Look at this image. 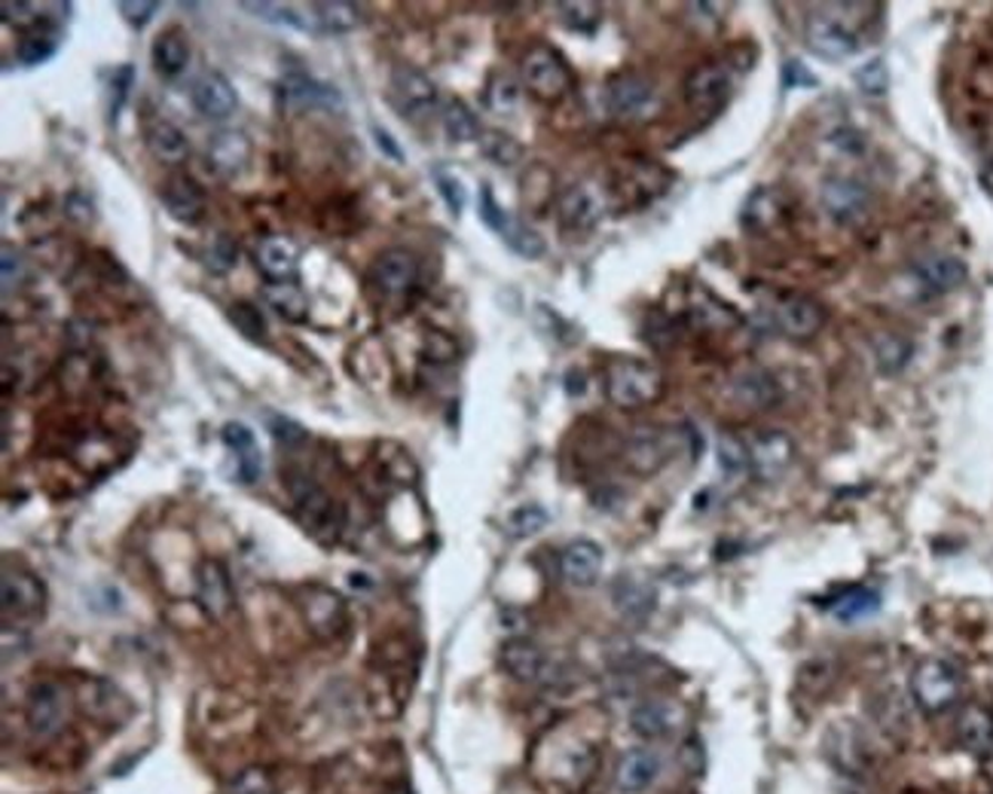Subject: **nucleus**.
I'll list each match as a JSON object with an SVG mask.
<instances>
[{
	"instance_id": "obj_1",
	"label": "nucleus",
	"mask_w": 993,
	"mask_h": 794,
	"mask_svg": "<svg viewBox=\"0 0 993 794\" xmlns=\"http://www.w3.org/2000/svg\"><path fill=\"white\" fill-rule=\"evenodd\" d=\"M605 394L621 410L649 406L661 401L663 373L639 358H612L605 366Z\"/></svg>"
},
{
	"instance_id": "obj_2",
	"label": "nucleus",
	"mask_w": 993,
	"mask_h": 794,
	"mask_svg": "<svg viewBox=\"0 0 993 794\" xmlns=\"http://www.w3.org/2000/svg\"><path fill=\"white\" fill-rule=\"evenodd\" d=\"M288 492L294 501V513L307 532L321 544H333L343 532V507L307 474L288 476Z\"/></svg>"
},
{
	"instance_id": "obj_3",
	"label": "nucleus",
	"mask_w": 993,
	"mask_h": 794,
	"mask_svg": "<svg viewBox=\"0 0 993 794\" xmlns=\"http://www.w3.org/2000/svg\"><path fill=\"white\" fill-rule=\"evenodd\" d=\"M520 73H523V86L539 101H544V104L563 101L572 92V86H575L572 68L548 43H535V47L526 49V56L520 61Z\"/></svg>"
},
{
	"instance_id": "obj_4",
	"label": "nucleus",
	"mask_w": 993,
	"mask_h": 794,
	"mask_svg": "<svg viewBox=\"0 0 993 794\" xmlns=\"http://www.w3.org/2000/svg\"><path fill=\"white\" fill-rule=\"evenodd\" d=\"M911 696H914L920 712L942 715L944 708L954 706L956 696H960V672L947 660H923L911 675Z\"/></svg>"
},
{
	"instance_id": "obj_5",
	"label": "nucleus",
	"mask_w": 993,
	"mask_h": 794,
	"mask_svg": "<svg viewBox=\"0 0 993 794\" xmlns=\"http://www.w3.org/2000/svg\"><path fill=\"white\" fill-rule=\"evenodd\" d=\"M502 666L504 672L523 684H541V687H551L563 679L560 666L548 657V651L529 639H511L508 645L502 647Z\"/></svg>"
},
{
	"instance_id": "obj_6",
	"label": "nucleus",
	"mask_w": 993,
	"mask_h": 794,
	"mask_svg": "<svg viewBox=\"0 0 993 794\" xmlns=\"http://www.w3.org/2000/svg\"><path fill=\"white\" fill-rule=\"evenodd\" d=\"M820 202L822 211H825L834 223L853 227V223L865 220V214H869L871 193L869 187L862 181H856V178H841V174H834V178H825V181H822Z\"/></svg>"
},
{
	"instance_id": "obj_7",
	"label": "nucleus",
	"mask_w": 993,
	"mask_h": 794,
	"mask_svg": "<svg viewBox=\"0 0 993 794\" xmlns=\"http://www.w3.org/2000/svg\"><path fill=\"white\" fill-rule=\"evenodd\" d=\"M792 462H795V440L785 431H761L749 443V471L759 476L761 483L783 480Z\"/></svg>"
},
{
	"instance_id": "obj_8",
	"label": "nucleus",
	"mask_w": 993,
	"mask_h": 794,
	"mask_svg": "<svg viewBox=\"0 0 993 794\" xmlns=\"http://www.w3.org/2000/svg\"><path fill=\"white\" fill-rule=\"evenodd\" d=\"M392 101L407 120H422L438 104V86L429 73L413 64H398L392 71Z\"/></svg>"
},
{
	"instance_id": "obj_9",
	"label": "nucleus",
	"mask_w": 993,
	"mask_h": 794,
	"mask_svg": "<svg viewBox=\"0 0 993 794\" xmlns=\"http://www.w3.org/2000/svg\"><path fill=\"white\" fill-rule=\"evenodd\" d=\"M297 602H300V611H303V621L309 623V630L319 635V639H333V635L343 633L345 602L340 593H333L331 586H303Z\"/></svg>"
},
{
	"instance_id": "obj_10",
	"label": "nucleus",
	"mask_w": 993,
	"mask_h": 794,
	"mask_svg": "<svg viewBox=\"0 0 993 794\" xmlns=\"http://www.w3.org/2000/svg\"><path fill=\"white\" fill-rule=\"evenodd\" d=\"M602 214H605V199L588 181L565 187L560 199H556V218L563 223V230L569 232L593 230L602 220Z\"/></svg>"
},
{
	"instance_id": "obj_11",
	"label": "nucleus",
	"mask_w": 993,
	"mask_h": 794,
	"mask_svg": "<svg viewBox=\"0 0 993 794\" xmlns=\"http://www.w3.org/2000/svg\"><path fill=\"white\" fill-rule=\"evenodd\" d=\"M673 459V438L661 428H636L624 443V462L630 471L649 476L658 474Z\"/></svg>"
},
{
	"instance_id": "obj_12",
	"label": "nucleus",
	"mask_w": 993,
	"mask_h": 794,
	"mask_svg": "<svg viewBox=\"0 0 993 794\" xmlns=\"http://www.w3.org/2000/svg\"><path fill=\"white\" fill-rule=\"evenodd\" d=\"M605 104L621 120H639L654 108V89L639 73H618L605 86Z\"/></svg>"
},
{
	"instance_id": "obj_13",
	"label": "nucleus",
	"mask_w": 993,
	"mask_h": 794,
	"mask_svg": "<svg viewBox=\"0 0 993 794\" xmlns=\"http://www.w3.org/2000/svg\"><path fill=\"white\" fill-rule=\"evenodd\" d=\"M728 98H731V71L724 64H700L688 73L685 101L694 110L712 113L724 108Z\"/></svg>"
},
{
	"instance_id": "obj_14",
	"label": "nucleus",
	"mask_w": 993,
	"mask_h": 794,
	"mask_svg": "<svg viewBox=\"0 0 993 794\" xmlns=\"http://www.w3.org/2000/svg\"><path fill=\"white\" fill-rule=\"evenodd\" d=\"M776 321L789 340H813L816 333L825 324V312L822 305L813 300V297H804V293H785L776 303Z\"/></svg>"
},
{
	"instance_id": "obj_15",
	"label": "nucleus",
	"mask_w": 993,
	"mask_h": 794,
	"mask_svg": "<svg viewBox=\"0 0 993 794\" xmlns=\"http://www.w3.org/2000/svg\"><path fill=\"white\" fill-rule=\"evenodd\" d=\"M190 101L205 120H227L239 108V96H235L233 83L218 71L199 73L193 86H190Z\"/></svg>"
},
{
	"instance_id": "obj_16",
	"label": "nucleus",
	"mask_w": 993,
	"mask_h": 794,
	"mask_svg": "<svg viewBox=\"0 0 993 794\" xmlns=\"http://www.w3.org/2000/svg\"><path fill=\"white\" fill-rule=\"evenodd\" d=\"M682 718H685V712H682V706H675L673 700L651 696V700H642V703L633 706V712H630V727L642 740H666V736H673L682 727Z\"/></svg>"
},
{
	"instance_id": "obj_17",
	"label": "nucleus",
	"mask_w": 993,
	"mask_h": 794,
	"mask_svg": "<svg viewBox=\"0 0 993 794\" xmlns=\"http://www.w3.org/2000/svg\"><path fill=\"white\" fill-rule=\"evenodd\" d=\"M26 718H28V727L34 736L40 740H47L52 733L62 731L64 724V694L59 684L52 682H40L31 687V696H28V708H26Z\"/></svg>"
},
{
	"instance_id": "obj_18",
	"label": "nucleus",
	"mask_w": 993,
	"mask_h": 794,
	"mask_svg": "<svg viewBox=\"0 0 993 794\" xmlns=\"http://www.w3.org/2000/svg\"><path fill=\"white\" fill-rule=\"evenodd\" d=\"M205 157H209V169L218 178L233 181L251 162V138L245 132H235V129H223L209 141Z\"/></svg>"
},
{
	"instance_id": "obj_19",
	"label": "nucleus",
	"mask_w": 993,
	"mask_h": 794,
	"mask_svg": "<svg viewBox=\"0 0 993 794\" xmlns=\"http://www.w3.org/2000/svg\"><path fill=\"white\" fill-rule=\"evenodd\" d=\"M370 279H373V284H377L382 293L401 297V293L417 288L419 260L410 254V251H401V248L385 251V254H380V260L373 263V269H370Z\"/></svg>"
},
{
	"instance_id": "obj_20",
	"label": "nucleus",
	"mask_w": 993,
	"mask_h": 794,
	"mask_svg": "<svg viewBox=\"0 0 993 794\" xmlns=\"http://www.w3.org/2000/svg\"><path fill=\"white\" fill-rule=\"evenodd\" d=\"M808 47L822 59H846L859 49L856 34L832 16H810L808 31H804Z\"/></svg>"
},
{
	"instance_id": "obj_21",
	"label": "nucleus",
	"mask_w": 993,
	"mask_h": 794,
	"mask_svg": "<svg viewBox=\"0 0 993 794\" xmlns=\"http://www.w3.org/2000/svg\"><path fill=\"white\" fill-rule=\"evenodd\" d=\"M914 279L926 293L942 297V293L956 291L963 279H966V267L963 260L954 254H926L914 263Z\"/></svg>"
},
{
	"instance_id": "obj_22",
	"label": "nucleus",
	"mask_w": 993,
	"mask_h": 794,
	"mask_svg": "<svg viewBox=\"0 0 993 794\" xmlns=\"http://www.w3.org/2000/svg\"><path fill=\"white\" fill-rule=\"evenodd\" d=\"M162 205L169 211V218L193 227L205 214V193H202V187L193 178L174 174L162 187Z\"/></svg>"
},
{
	"instance_id": "obj_23",
	"label": "nucleus",
	"mask_w": 993,
	"mask_h": 794,
	"mask_svg": "<svg viewBox=\"0 0 993 794\" xmlns=\"http://www.w3.org/2000/svg\"><path fill=\"white\" fill-rule=\"evenodd\" d=\"M0 596H3V614L7 617H28L43 609V584L28 572H3L0 581Z\"/></svg>"
},
{
	"instance_id": "obj_24",
	"label": "nucleus",
	"mask_w": 993,
	"mask_h": 794,
	"mask_svg": "<svg viewBox=\"0 0 993 794\" xmlns=\"http://www.w3.org/2000/svg\"><path fill=\"white\" fill-rule=\"evenodd\" d=\"M661 776V757L651 748H630L614 770V785L621 794H642Z\"/></svg>"
},
{
	"instance_id": "obj_25",
	"label": "nucleus",
	"mask_w": 993,
	"mask_h": 794,
	"mask_svg": "<svg viewBox=\"0 0 993 794\" xmlns=\"http://www.w3.org/2000/svg\"><path fill=\"white\" fill-rule=\"evenodd\" d=\"M956 743L966 748L969 755L987 757L993 755V712L991 708L969 703L956 715Z\"/></svg>"
},
{
	"instance_id": "obj_26",
	"label": "nucleus",
	"mask_w": 993,
	"mask_h": 794,
	"mask_svg": "<svg viewBox=\"0 0 993 794\" xmlns=\"http://www.w3.org/2000/svg\"><path fill=\"white\" fill-rule=\"evenodd\" d=\"M197 599L199 605L205 609L209 617H227L230 609H233V586H230V574L223 569L221 562H202L199 569V584H197Z\"/></svg>"
},
{
	"instance_id": "obj_27",
	"label": "nucleus",
	"mask_w": 993,
	"mask_h": 794,
	"mask_svg": "<svg viewBox=\"0 0 993 794\" xmlns=\"http://www.w3.org/2000/svg\"><path fill=\"white\" fill-rule=\"evenodd\" d=\"M560 569H563V577L572 586H593L600 581L602 572V550L596 541H572L569 547L563 550V560H560Z\"/></svg>"
},
{
	"instance_id": "obj_28",
	"label": "nucleus",
	"mask_w": 993,
	"mask_h": 794,
	"mask_svg": "<svg viewBox=\"0 0 993 794\" xmlns=\"http://www.w3.org/2000/svg\"><path fill=\"white\" fill-rule=\"evenodd\" d=\"M258 267L272 281H291L300 267V251L288 235H267L258 244Z\"/></svg>"
},
{
	"instance_id": "obj_29",
	"label": "nucleus",
	"mask_w": 993,
	"mask_h": 794,
	"mask_svg": "<svg viewBox=\"0 0 993 794\" xmlns=\"http://www.w3.org/2000/svg\"><path fill=\"white\" fill-rule=\"evenodd\" d=\"M734 398L749 410L764 413V410H773L776 403L783 401V389L768 370H749L743 376H736Z\"/></svg>"
},
{
	"instance_id": "obj_30",
	"label": "nucleus",
	"mask_w": 993,
	"mask_h": 794,
	"mask_svg": "<svg viewBox=\"0 0 993 794\" xmlns=\"http://www.w3.org/2000/svg\"><path fill=\"white\" fill-rule=\"evenodd\" d=\"M282 92L294 108H340V92L328 83H319L315 77L294 71L284 77Z\"/></svg>"
},
{
	"instance_id": "obj_31",
	"label": "nucleus",
	"mask_w": 993,
	"mask_h": 794,
	"mask_svg": "<svg viewBox=\"0 0 993 794\" xmlns=\"http://www.w3.org/2000/svg\"><path fill=\"white\" fill-rule=\"evenodd\" d=\"M263 297L291 324H303L309 318V297L297 281H270L263 288Z\"/></svg>"
},
{
	"instance_id": "obj_32",
	"label": "nucleus",
	"mask_w": 993,
	"mask_h": 794,
	"mask_svg": "<svg viewBox=\"0 0 993 794\" xmlns=\"http://www.w3.org/2000/svg\"><path fill=\"white\" fill-rule=\"evenodd\" d=\"M312 16H309V28L312 31H321V34H345L352 31L361 22V12H358L355 3H343V0H333V3H312L309 7Z\"/></svg>"
},
{
	"instance_id": "obj_33",
	"label": "nucleus",
	"mask_w": 993,
	"mask_h": 794,
	"mask_svg": "<svg viewBox=\"0 0 993 794\" xmlns=\"http://www.w3.org/2000/svg\"><path fill=\"white\" fill-rule=\"evenodd\" d=\"M148 147L153 157L165 162V165H178L184 162L187 153H190V144H187V134L169 120H157L148 129Z\"/></svg>"
},
{
	"instance_id": "obj_34",
	"label": "nucleus",
	"mask_w": 993,
	"mask_h": 794,
	"mask_svg": "<svg viewBox=\"0 0 993 794\" xmlns=\"http://www.w3.org/2000/svg\"><path fill=\"white\" fill-rule=\"evenodd\" d=\"M150 56H153L157 73H162V77H178L187 68V61H190V43H187V37L178 28H172V31H165V34L153 40Z\"/></svg>"
},
{
	"instance_id": "obj_35",
	"label": "nucleus",
	"mask_w": 993,
	"mask_h": 794,
	"mask_svg": "<svg viewBox=\"0 0 993 794\" xmlns=\"http://www.w3.org/2000/svg\"><path fill=\"white\" fill-rule=\"evenodd\" d=\"M614 605L624 611L626 617H645L654 609V590L645 581H639L633 574H621L614 581Z\"/></svg>"
},
{
	"instance_id": "obj_36",
	"label": "nucleus",
	"mask_w": 993,
	"mask_h": 794,
	"mask_svg": "<svg viewBox=\"0 0 993 794\" xmlns=\"http://www.w3.org/2000/svg\"><path fill=\"white\" fill-rule=\"evenodd\" d=\"M911 342L899 333H883L874 340V361H877V370L893 376L899 370H905V364L911 361Z\"/></svg>"
},
{
	"instance_id": "obj_37",
	"label": "nucleus",
	"mask_w": 993,
	"mask_h": 794,
	"mask_svg": "<svg viewBox=\"0 0 993 794\" xmlns=\"http://www.w3.org/2000/svg\"><path fill=\"white\" fill-rule=\"evenodd\" d=\"M877 605H881V596H877L874 590H869V586H856V590H846L844 596L834 599L832 605H829V611H832L837 621L850 623L859 621V617H869L871 611H877Z\"/></svg>"
},
{
	"instance_id": "obj_38",
	"label": "nucleus",
	"mask_w": 993,
	"mask_h": 794,
	"mask_svg": "<svg viewBox=\"0 0 993 794\" xmlns=\"http://www.w3.org/2000/svg\"><path fill=\"white\" fill-rule=\"evenodd\" d=\"M443 129L455 144H468V141H480V122L474 110H468L465 101L453 98L447 110H443Z\"/></svg>"
},
{
	"instance_id": "obj_39",
	"label": "nucleus",
	"mask_w": 993,
	"mask_h": 794,
	"mask_svg": "<svg viewBox=\"0 0 993 794\" xmlns=\"http://www.w3.org/2000/svg\"><path fill=\"white\" fill-rule=\"evenodd\" d=\"M783 214V195L773 190H759L749 199L746 211H743V223L749 230H768Z\"/></svg>"
},
{
	"instance_id": "obj_40",
	"label": "nucleus",
	"mask_w": 993,
	"mask_h": 794,
	"mask_svg": "<svg viewBox=\"0 0 993 794\" xmlns=\"http://www.w3.org/2000/svg\"><path fill=\"white\" fill-rule=\"evenodd\" d=\"M480 150H483V153H487V159H492L495 165H516V162H520V157H523V147H520V141H514L511 134L499 132V129L480 134Z\"/></svg>"
},
{
	"instance_id": "obj_41",
	"label": "nucleus",
	"mask_w": 993,
	"mask_h": 794,
	"mask_svg": "<svg viewBox=\"0 0 993 794\" xmlns=\"http://www.w3.org/2000/svg\"><path fill=\"white\" fill-rule=\"evenodd\" d=\"M502 235H504V242L511 244V251H516L520 257H529V260L541 257L544 254V248H548L539 232L532 230V227H526L523 220H516V218L508 220V227H504Z\"/></svg>"
},
{
	"instance_id": "obj_42",
	"label": "nucleus",
	"mask_w": 993,
	"mask_h": 794,
	"mask_svg": "<svg viewBox=\"0 0 993 794\" xmlns=\"http://www.w3.org/2000/svg\"><path fill=\"white\" fill-rule=\"evenodd\" d=\"M230 321L235 324V330L251 342H267V318L260 312L258 305L248 303V300H239V303L230 305Z\"/></svg>"
},
{
	"instance_id": "obj_43",
	"label": "nucleus",
	"mask_w": 993,
	"mask_h": 794,
	"mask_svg": "<svg viewBox=\"0 0 993 794\" xmlns=\"http://www.w3.org/2000/svg\"><path fill=\"white\" fill-rule=\"evenodd\" d=\"M560 22L578 34H593L602 24L600 3H560Z\"/></svg>"
},
{
	"instance_id": "obj_44",
	"label": "nucleus",
	"mask_w": 993,
	"mask_h": 794,
	"mask_svg": "<svg viewBox=\"0 0 993 794\" xmlns=\"http://www.w3.org/2000/svg\"><path fill=\"white\" fill-rule=\"evenodd\" d=\"M235 263H239V244H235L230 232H218L209 242V248H205V267L214 275H227Z\"/></svg>"
},
{
	"instance_id": "obj_45",
	"label": "nucleus",
	"mask_w": 993,
	"mask_h": 794,
	"mask_svg": "<svg viewBox=\"0 0 993 794\" xmlns=\"http://www.w3.org/2000/svg\"><path fill=\"white\" fill-rule=\"evenodd\" d=\"M719 468L728 476H740L749 468V446L736 434L719 438Z\"/></svg>"
},
{
	"instance_id": "obj_46",
	"label": "nucleus",
	"mask_w": 993,
	"mask_h": 794,
	"mask_svg": "<svg viewBox=\"0 0 993 794\" xmlns=\"http://www.w3.org/2000/svg\"><path fill=\"white\" fill-rule=\"evenodd\" d=\"M56 49H59V43H56L52 31H31L19 47V59L26 64H43V61H50L56 56Z\"/></svg>"
},
{
	"instance_id": "obj_47",
	"label": "nucleus",
	"mask_w": 993,
	"mask_h": 794,
	"mask_svg": "<svg viewBox=\"0 0 993 794\" xmlns=\"http://www.w3.org/2000/svg\"><path fill=\"white\" fill-rule=\"evenodd\" d=\"M83 703L92 715H99V718H111L113 715V706L117 703H123V694L111 687L108 682H92L87 684V696H83Z\"/></svg>"
},
{
	"instance_id": "obj_48",
	"label": "nucleus",
	"mask_w": 993,
	"mask_h": 794,
	"mask_svg": "<svg viewBox=\"0 0 993 794\" xmlns=\"http://www.w3.org/2000/svg\"><path fill=\"white\" fill-rule=\"evenodd\" d=\"M548 525V511L539 507V504H526V507H520L508 516V532L514 537H529L541 532Z\"/></svg>"
},
{
	"instance_id": "obj_49",
	"label": "nucleus",
	"mask_w": 993,
	"mask_h": 794,
	"mask_svg": "<svg viewBox=\"0 0 993 794\" xmlns=\"http://www.w3.org/2000/svg\"><path fill=\"white\" fill-rule=\"evenodd\" d=\"M487 104H490L495 113H511L516 108V98H520V89L511 77H502V73H495L487 86Z\"/></svg>"
},
{
	"instance_id": "obj_50",
	"label": "nucleus",
	"mask_w": 993,
	"mask_h": 794,
	"mask_svg": "<svg viewBox=\"0 0 993 794\" xmlns=\"http://www.w3.org/2000/svg\"><path fill=\"white\" fill-rule=\"evenodd\" d=\"M267 425H270V434L275 438V443H279V446H284V450L303 446V443L309 440L307 428L300 425V422H294V419H288V415H270V422H267Z\"/></svg>"
},
{
	"instance_id": "obj_51",
	"label": "nucleus",
	"mask_w": 993,
	"mask_h": 794,
	"mask_svg": "<svg viewBox=\"0 0 993 794\" xmlns=\"http://www.w3.org/2000/svg\"><path fill=\"white\" fill-rule=\"evenodd\" d=\"M245 10H251L254 16L260 19H267V22H275V24H291V28H309V22L294 10V7H282V3H242Z\"/></svg>"
},
{
	"instance_id": "obj_52",
	"label": "nucleus",
	"mask_w": 993,
	"mask_h": 794,
	"mask_svg": "<svg viewBox=\"0 0 993 794\" xmlns=\"http://www.w3.org/2000/svg\"><path fill=\"white\" fill-rule=\"evenodd\" d=\"M230 794H275V782L267 770L248 767L245 773H239Z\"/></svg>"
},
{
	"instance_id": "obj_53",
	"label": "nucleus",
	"mask_w": 993,
	"mask_h": 794,
	"mask_svg": "<svg viewBox=\"0 0 993 794\" xmlns=\"http://www.w3.org/2000/svg\"><path fill=\"white\" fill-rule=\"evenodd\" d=\"M434 183H438V190H441L447 208H450L455 218H459V214H462V208H465V187H462V181H459L455 174H450V171L438 169L434 171Z\"/></svg>"
},
{
	"instance_id": "obj_54",
	"label": "nucleus",
	"mask_w": 993,
	"mask_h": 794,
	"mask_svg": "<svg viewBox=\"0 0 993 794\" xmlns=\"http://www.w3.org/2000/svg\"><path fill=\"white\" fill-rule=\"evenodd\" d=\"M480 220L495 232H504L508 220H511L504 214V208L495 202V193H492V187H487V183L480 187Z\"/></svg>"
},
{
	"instance_id": "obj_55",
	"label": "nucleus",
	"mask_w": 993,
	"mask_h": 794,
	"mask_svg": "<svg viewBox=\"0 0 993 794\" xmlns=\"http://www.w3.org/2000/svg\"><path fill=\"white\" fill-rule=\"evenodd\" d=\"M38 7L34 3H26V0H3L0 3V16H3V22L13 24V28H34L38 24Z\"/></svg>"
},
{
	"instance_id": "obj_56",
	"label": "nucleus",
	"mask_w": 993,
	"mask_h": 794,
	"mask_svg": "<svg viewBox=\"0 0 993 794\" xmlns=\"http://www.w3.org/2000/svg\"><path fill=\"white\" fill-rule=\"evenodd\" d=\"M856 83L862 92H869V96H883L886 92V68H883V61H869V64H862L856 71Z\"/></svg>"
},
{
	"instance_id": "obj_57",
	"label": "nucleus",
	"mask_w": 993,
	"mask_h": 794,
	"mask_svg": "<svg viewBox=\"0 0 993 794\" xmlns=\"http://www.w3.org/2000/svg\"><path fill=\"white\" fill-rule=\"evenodd\" d=\"M223 443L235 452V455H248V452L258 450V443H254V434H251V428H245L242 422H227L221 431Z\"/></svg>"
},
{
	"instance_id": "obj_58",
	"label": "nucleus",
	"mask_w": 993,
	"mask_h": 794,
	"mask_svg": "<svg viewBox=\"0 0 993 794\" xmlns=\"http://www.w3.org/2000/svg\"><path fill=\"white\" fill-rule=\"evenodd\" d=\"M157 10H160V3H157V0H123V3H120L123 19L129 24H136V28H144V24L153 19V12Z\"/></svg>"
},
{
	"instance_id": "obj_59",
	"label": "nucleus",
	"mask_w": 993,
	"mask_h": 794,
	"mask_svg": "<svg viewBox=\"0 0 993 794\" xmlns=\"http://www.w3.org/2000/svg\"><path fill=\"white\" fill-rule=\"evenodd\" d=\"M26 275V260L16 251L13 244H3V288L10 291L13 281H19Z\"/></svg>"
},
{
	"instance_id": "obj_60",
	"label": "nucleus",
	"mask_w": 993,
	"mask_h": 794,
	"mask_svg": "<svg viewBox=\"0 0 993 794\" xmlns=\"http://www.w3.org/2000/svg\"><path fill=\"white\" fill-rule=\"evenodd\" d=\"M129 83H132V68L126 64V68H120V71L113 73V80H111V86H113V89H117V104H113V108H111L113 110V120H117V110H120L126 92H129Z\"/></svg>"
},
{
	"instance_id": "obj_61",
	"label": "nucleus",
	"mask_w": 993,
	"mask_h": 794,
	"mask_svg": "<svg viewBox=\"0 0 993 794\" xmlns=\"http://www.w3.org/2000/svg\"><path fill=\"white\" fill-rule=\"evenodd\" d=\"M785 80H789V86H798V83L813 86L816 83V80H813V77H810V73L801 68V64H795V61H789V64H785Z\"/></svg>"
},
{
	"instance_id": "obj_62",
	"label": "nucleus",
	"mask_w": 993,
	"mask_h": 794,
	"mask_svg": "<svg viewBox=\"0 0 993 794\" xmlns=\"http://www.w3.org/2000/svg\"><path fill=\"white\" fill-rule=\"evenodd\" d=\"M373 134H377V144H380L389 157L401 159V150H398V144L392 141V134L385 132V129H373Z\"/></svg>"
},
{
	"instance_id": "obj_63",
	"label": "nucleus",
	"mask_w": 993,
	"mask_h": 794,
	"mask_svg": "<svg viewBox=\"0 0 993 794\" xmlns=\"http://www.w3.org/2000/svg\"><path fill=\"white\" fill-rule=\"evenodd\" d=\"M984 187H987V190L993 193V162L987 165V171H984Z\"/></svg>"
}]
</instances>
